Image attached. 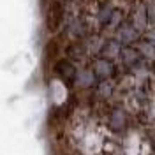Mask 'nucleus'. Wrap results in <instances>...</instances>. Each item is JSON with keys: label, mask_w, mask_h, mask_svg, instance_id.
I'll use <instances>...</instances> for the list:
<instances>
[{"label": "nucleus", "mask_w": 155, "mask_h": 155, "mask_svg": "<svg viewBox=\"0 0 155 155\" xmlns=\"http://www.w3.org/2000/svg\"><path fill=\"white\" fill-rule=\"evenodd\" d=\"M62 16H64V11L60 7V4H53L49 7V12H48V27L49 30H55L60 25L62 21Z\"/></svg>", "instance_id": "obj_1"}, {"label": "nucleus", "mask_w": 155, "mask_h": 155, "mask_svg": "<svg viewBox=\"0 0 155 155\" xmlns=\"http://www.w3.org/2000/svg\"><path fill=\"white\" fill-rule=\"evenodd\" d=\"M57 72L64 78L65 81H67V79H74V76H76V71H74V67H72L69 62H58Z\"/></svg>", "instance_id": "obj_2"}, {"label": "nucleus", "mask_w": 155, "mask_h": 155, "mask_svg": "<svg viewBox=\"0 0 155 155\" xmlns=\"http://www.w3.org/2000/svg\"><path fill=\"white\" fill-rule=\"evenodd\" d=\"M95 71H97V74H101V76H109L111 71H113V67H111V64H107V62H99L95 65Z\"/></svg>", "instance_id": "obj_3"}]
</instances>
